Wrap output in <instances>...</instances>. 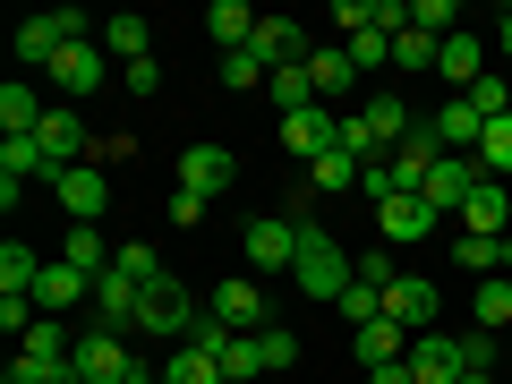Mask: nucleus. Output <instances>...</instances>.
Listing matches in <instances>:
<instances>
[{"label":"nucleus","mask_w":512,"mask_h":384,"mask_svg":"<svg viewBox=\"0 0 512 384\" xmlns=\"http://www.w3.org/2000/svg\"><path fill=\"white\" fill-rule=\"evenodd\" d=\"M291 291H299V299H333V308H342V291H350V248H342L333 231H316V222H299Z\"/></svg>","instance_id":"nucleus-1"},{"label":"nucleus","mask_w":512,"mask_h":384,"mask_svg":"<svg viewBox=\"0 0 512 384\" xmlns=\"http://www.w3.org/2000/svg\"><path fill=\"white\" fill-rule=\"evenodd\" d=\"M35 146H43V163H52V188H60V171H77V163H94V137H86V111L77 103H52L43 111V128H35Z\"/></svg>","instance_id":"nucleus-2"},{"label":"nucleus","mask_w":512,"mask_h":384,"mask_svg":"<svg viewBox=\"0 0 512 384\" xmlns=\"http://www.w3.org/2000/svg\"><path fill=\"white\" fill-rule=\"evenodd\" d=\"M197 308H205V299H188L180 274H154V282H146V308H137V333H154V342H188Z\"/></svg>","instance_id":"nucleus-3"},{"label":"nucleus","mask_w":512,"mask_h":384,"mask_svg":"<svg viewBox=\"0 0 512 384\" xmlns=\"http://www.w3.org/2000/svg\"><path fill=\"white\" fill-rule=\"evenodd\" d=\"M239 248H248V265H256V274H291V265H299V222L256 214L248 231H239Z\"/></svg>","instance_id":"nucleus-4"},{"label":"nucleus","mask_w":512,"mask_h":384,"mask_svg":"<svg viewBox=\"0 0 512 384\" xmlns=\"http://www.w3.org/2000/svg\"><path fill=\"white\" fill-rule=\"evenodd\" d=\"M333 137H342V111H333V103L282 111V154H291V163H316V154H333Z\"/></svg>","instance_id":"nucleus-5"},{"label":"nucleus","mask_w":512,"mask_h":384,"mask_svg":"<svg viewBox=\"0 0 512 384\" xmlns=\"http://www.w3.org/2000/svg\"><path fill=\"white\" fill-rule=\"evenodd\" d=\"M77 376H86V384H128V376H137V359H128V333L86 325V342H77Z\"/></svg>","instance_id":"nucleus-6"},{"label":"nucleus","mask_w":512,"mask_h":384,"mask_svg":"<svg viewBox=\"0 0 512 384\" xmlns=\"http://www.w3.org/2000/svg\"><path fill=\"white\" fill-rule=\"evenodd\" d=\"M436 308H444V291H436L427 274H402L393 291H384V316H393L410 342H419V333H436Z\"/></svg>","instance_id":"nucleus-7"},{"label":"nucleus","mask_w":512,"mask_h":384,"mask_svg":"<svg viewBox=\"0 0 512 384\" xmlns=\"http://www.w3.org/2000/svg\"><path fill=\"white\" fill-rule=\"evenodd\" d=\"M43 77H52L60 94H94V86H111V52H103V35H94V43H69V52H52V69H43Z\"/></svg>","instance_id":"nucleus-8"},{"label":"nucleus","mask_w":512,"mask_h":384,"mask_svg":"<svg viewBox=\"0 0 512 384\" xmlns=\"http://www.w3.org/2000/svg\"><path fill=\"white\" fill-rule=\"evenodd\" d=\"M86 308H94V325H111V333H137V308H146V282L111 265V274L94 282V299H86Z\"/></svg>","instance_id":"nucleus-9"},{"label":"nucleus","mask_w":512,"mask_h":384,"mask_svg":"<svg viewBox=\"0 0 512 384\" xmlns=\"http://www.w3.org/2000/svg\"><path fill=\"white\" fill-rule=\"evenodd\" d=\"M478 180H487V171H478V154H444V163L427 171V205H436V214H461V205L478 197Z\"/></svg>","instance_id":"nucleus-10"},{"label":"nucleus","mask_w":512,"mask_h":384,"mask_svg":"<svg viewBox=\"0 0 512 384\" xmlns=\"http://www.w3.org/2000/svg\"><path fill=\"white\" fill-rule=\"evenodd\" d=\"M205 308H214L231 333H265V282H256V274H231L214 299H205Z\"/></svg>","instance_id":"nucleus-11"},{"label":"nucleus","mask_w":512,"mask_h":384,"mask_svg":"<svg viewBox=\"0 0 512 384\" xmlns=\"http://www.w3.org/2000/svg\"><path fill=\"white\" fill-rule=\"evenodd\" d=\"M231 180H239V163H231L222 146H188V154H180V188H188V197L214 205V197H231Z\"/></svg>","instance_id":"nucleus-12"},{"label":"nucleus","mask_w":512,"mask_h":384,"mask_svg":"<svg viewBox=\"0 0 512 384\" xmlns=\"http://www.w3.org/2000/svg\"><path fill=\"white\" fill-rule=\"evenodd\" d=\"M461 333H419L410 342V384H461Z\"/></svg>","instance_id":"nucleus-13"},{"label":"nucleus","mask_w":512,"mask_h":384,"mask_svg":"<svg viewBox=\"0 0 512 384\" xmlns=\"http://www.w3.org/2000/svg\"><path fill=\"white\" fill-rule=\"evenodd\" d=\"M256 60H265V69H299V60L316 52V35L308 26H291V18H256V43H248Z\"/></svg>","instance_id":"nucleus-14"},{"label":"nucleus","mask_w":512,"mask_h":384,"mask_svg":"<svg viewBox=\"0 0 512 384\" xmlns=\"http://www.w3.org/2000/svg\"><path fill=\"white\" fill-rule=\"evenodd\" d=\"M436 205H427V197H384L376 205V231H384V248H410V239H427V231H436Z\"/></svg>","instance_id":"nucleus-15"},{"label":"nucleus","mask_w":512,"mask_h":384,"mask_svg":"<svg viewBox=\"0 0 512 384\" xmlns=\"http://www.w3.org/2000/svg\"><path fill=\"white\" fill-rule=\"evenodd\" d=\"M444 137V154H478V137H487V111L470 103V94H453V103H436V120H427Z\"/></svg>","instance_id":"nucleus-16"},{"label":"nucleus","mask_w":512,"mask_h":384,"mask_svg":"<svg viewBox=\"0 0 512 384\" xmlns=\"http://www.w3.org/2000/svg\"><path fill=\"white\" fill-rule=\"evenodd\" d=\"M359 120H367V137H376V163H384L393 146H402L410 128H419V120H410V103H402V94H367V103H359Z\"/></svg>","instance_id":"nucleus-17"},{"label":"nucleus","mask_w":512,"mask_h":384,"mask_svg":"<svg viewBox=\"0 0 512 384\" xmlns=\"http://www.w3.org/2000/svg\"><path fill=\"white\" fill-rule=\"evenodd\" d=\"M436 77L470 94L478 77H487V43H478V35H444V43H436Z\"/></svg>","instance_id":"nucleus-18"},{"label":"nucleus","mask_w":512,"mask_h":384,"mask_svg":"<svg viewBox=\"0 0 512 384\" xmlns=\"http://www.w3.org/2000/svg\"><path fill=\"white\" fill-rule=\"evenodd\" d=\"M60 205H69V222H103V205H111V180H103L94 163L60 171Z\"/></svg>","instance_id":"nucleus-19"},{"label":"nucleus","mask_w":512,"mask_h":384,"mask_svg":"<svg viewBox=\"0 0 512 384\" xmlns=\"http://www.w3.org/2000/svg\"><path fill=\"white\" fill-rule=\"evenodd\" d=\"M308 77H316V103H333V111H342V94L359 86V69H350L342 43H316V52H308Z\"/></svg>","instance_id":"nucleus-20"},{"label":"nucleus","mask_w":512,"mask_h":384,"mask_svg":"<svg viewBox=\"0 0 512 384\" xmlns=\"http://www.w3.org/2000/svg\"><path fill=\"white\" fill-rule=\"evenodd\" d=\"M77 299H94V282L77 274V265H60V256H52V265H43V282H35V308L60 316V308H77Z\"/></svg>","instance_id":"nucleus-21"},{"label":"nucleus","mask_w":512,"mask_h":384,"mask_svg":"<svg viewBox=\"0 0 512 384\" xmlns=\"http://www.w3.org/2000/svg\"><path fill=\"white\" fill-rule=\"evenodd\" d=\"M43 111H52V103H43L35 86H18V77H9V86H0V137H35Z\"/></svg>","instance_id":"nucleus-22"},{"label":"nucleus","mask_w":512,"mask_h":384,"mask_svg":"<svg viewBox=\"0 0 512 384\" xmlns=\"http://www.w3.org/2000/svg\"><path fill=\"white\" fill-rule=\"evenodd\" d=\"M350 342H359V367H393V359H410V333L393 325V316H376V325H359Z\"/></svg>","instance_id":"nucleus-23"},{"label":"nucleus","mask_w":512,"mask_h":384,"mask_svg":"<svg viewBox=\"0 0 512 384\" xmlns=\"http://www.w3.org/2000/svg\"><path fill=\"white\" fill-rule=\"evenodd\" d=\"M461 222H470L478 239H504V222H512V197H504V180H478V197L461 205Z\"/></svg>","instance_id":"nucleus-24"},{"label":"nucleus","mask_w":512,"mask_h":384,"mask_svg":"<svg viewBox=\"0 0 512 384\" xmlns=\"http://www.w3.org/2000/svg\"><path fill=\"white\" fill-rule=\"evenodd\" d=\"M35 282H43V256L26 239H9L0 248V299H35Z\"/></svg>","instance_id":"nucleus-25"},{"label":"nucleus","mask_w":512,"mask_h":384,"mask_svg":"<svg viewBox=\"0 0 512 384\" xmlns=\"http://www.w3.org/2000/svg\"><path fill=\"white\" fill-rule=\"evenodd\" d=\"M205 26H214L222 52H248V43H256V9H248V0H214V9H205Z\"/></svg>","instance_id":"nucleus-26"},{"label":"nucleus","mask_w":512,"mask_h":384,"mask_svg":"<svg viewBox=\"0 0 512 384\" xmlns=\"http://www.w3.org/2000/svg\"><path fill=\"white\" fill-rule=\"evenodd\" d=\"M146 35H154V26L137 18V9H120V18H103V52L120 60V69H128V60H154V52H146Z\"/></svg>","instance_id":"nucleus-27"},{"label":"nucleus","mask_w":512,"mask_h":384,"mask_svg":"<svg viewBox=\"0 0 512 384\" xmlns=\"http://www.w3.org/2000/svg\"><path fill=\"white\" fill-rule=\"evenodd\" d=\"M60 265H77L86 282H103V274H111V248H103V231H94V222H77V231H69V248H60Z\"/></svg>","instance_id":"nucleus-28"},{"label":"nucleus","mask_w":512,"mask_h":384,"mask_svg":"<svg viewBox=\"0 0 512 384\" xmlns=\"http://www.w3.org/2000/svg\"><path fill=\"white\" fill-rule=\"evenodd\" d=\"M470 316H478V333H504V325H512V282L487 274V282L470 291Z\"/></svg>","instance_id":"nucleus-29"},{"label":"nucleus","mask_w":512,"mask_h":384,"mask_svg":"<svg viewBox=\"0 0 512 384\" xmlns=\"http://www.w3.org/2000/svg\"><path fill=\"white\" fill-rule=\"evenodd\" d=\"M308 188H316V197H342V188H359V154H342V146L316 154V163H308Z\"/></svg>","instance_id":"nucleus-30"},{"label":"nucleus","mask_w":512,"mask_h":384,"mask_svg":"<svg viewBox=\"0 0 512 384\" xmlns=\"http://www.w3.org/2000/svg\"><path fill=\"white\" fill-rule=\"evenodd\" d=\"M453 265H461V274H478V282H487V274H504V239L461 231V239H453Z\"/></svg>","instance_id":"nucleus-31"},{"label":"nucleus","mask_w":512,"mask_h":384,"mask_svg":"<svg viewBox=\"0 0 512 384\" xmlns=\"http://www.w3.org/2000/svg\"><path fill=\"white\" fill-rule=\"evenodd\" d=\"M214 367H222V384H248V376H265V342H256V333H239V342L222 350Z\"/></svg>","instance_id":"nucleus-32"},{"label":"nucleus","mask_w":512,"mask_h":384,"mask_svg":"<svg viewBox=\"0 0 512 384\" xmlns=\"http://www.w3.org/2000/svg\"><path fill=\"white\" fill-rule=\"evenodd\" d=\"M265 94H274L282 111H308V103H316V77H308V60H299V69H274V77H265Z\"/></svg>","instance_id":"nucleus-33"},{"label":"nucleus","mask_w":512,"mask_h":384,"mask_svg":"<svg viewBox=\"0 0 512 384\" xmlns=\"http://www.w3.org/2000/svg\"><path fill=\"white\" fill-rule=\"evenodd\" d=\"M478 171H487V180H504V171H512V111H504V120H487V137H478Z\"/></svg>","instance_id":"nucleus-34"},{"label":"nucleus","mask_w":512,"mask_h":384,"mask_svg":"<svg viewBox=\"0 0 512 384\" xmlns=\"http://www.w3.org/2000/svg\"><path fill=\"white\" fill-rule=\"evenodd\" d=\"M163 384H222V367L205 359V350H188V342H180V350L163 359Z\"/></svg>","instance_id":"nucleus-35"},{"label":"nucleus","mask_w":512,"mask_h":384,"mask_svg":"<svg viewBox=\"0 0 512 384\" xmlns=\"http://www.w3.org/2000/svg\"><path fill=\"white\" fill-rule=\"evenodd\" d=\"M350 282H359V291H393V282H402L393 274V248H359L350 256Z\"/></svg>","instance_id":"nucleus-36"},{"label":"nucleus","mask_w":512,"mask_h":384,"mask_svg":"<svg viewBox=\"0 0 512 384\" xmlns=\"http://www.w3.org/2000/svg\"><path fill=\"white\" fill-rule=\"evenodd\" d=\"M342 52H350V69H359V77H367V69H393V35H376V26H359Z\"/></svg>","instance_id":"nucleus-37"},{"label":"nucleus","mask_w":512,"mask_h":384,"mask_svg":"<svg viewBox=\"0 0 512 384\" xmlns=\"http://www.w3.org/2000/svg\"><path fill=\"white\" fill-rule=\"evenodd\" d=\"M393 69L427 77V69H436V35H419V26H402V35H393Z\"/></svg>","instance_id":"nucleus-38"},{"label":"nucleus","mask_w":512,"mask_h":384,"mask_svg":"<svg viewBox=\"0 0 512 384\" xmlns=\"http://www.w3.org/2000/svg\"><path fill=\"white\" fill-rule=\"evenodd\" d=\"M26 359H77V342H69V333H60V316H35V333H26Z\"/></svg>","instance_id":"nucleus-39"},{"label":"nucleus","mask_w":512,"mask_h":384,"mask_svg":"<svg viewBox=\"0 0 512 384\" xmlns=\"http://www.w3.org/2000/svg\"><path fill=\"white\" fill-rule=\"evenodd\" d=\"M0 171H18V180H52V163H43L35 137H9V146H0Z\"/></svg>","instance_id":"nucleus-40"},{"label":"nucleus","mask_w":512,"mask_h":384,"mask_svg":"<svg viewBox=\"0 0 512 384\" xmlns=\"http://www.w3.org/2000/svg\"><path fill=\"white\" fill-rule=\"evenodd\" d=\"M231 342H239V333L222 325L214 308H197V325H188V350H205V359H222V350H231Z\"/></svg>","instance_id":"nucleus-41"},{"label":"nucleus","mask_w":512,"mask_h":384,"mask_svg":"<svg viewBox=\"0 0 512 384\" xmlns=\"http://www.w3.org/2000/svg\"><path fill=\"white\" fill-rule=\"evenodd\" d=\"M265 77H274V69H265L256 52H222V86H239V94H248V86H265Z\"/></svg>","instance_id":"nucleus-42"},{"label":"nucleus","mask_w":512,"mask_h":384,"mask_svg":"<svg viewBox=\"0 0 512 384\" xmlns=\"http://www.w3.org/2000/svg\"><path fill=\"white\" fill-rule=\"evenodd\" d=\"M470 103L487 111V120H504V111H512V86H504V69H487V77H478V86H470Z\"/></svg>","instance_id":"nucleus-43"},{"label":"nucleus","mask_w":512,"mask_h":384,"mask_svg":"<svg viewBox=\"0 0 512 384\" xmlns=\"http://www.w3.org/2000/svg\"><path fill=\"white\" fill-rule=\"evenodd\" d=\"M111 265H120V274H137V282H154V274H171L163 256H154V248H146V239H128V248H120V256H111Z\"/></svg>","instance_id":"nucleus-44"},{"label":"nucleus","mask_w":512,"mask_h":384,"mask_svg":"<svg viewBox=\"0 0 512 384\" xmlns=\"http://www.w3.org/2000/svg\"><path fill=\"white\" fill-rule=\"evenodd\" d=\"M256 342H265V367H299V333L291 325H265Z\"/></svg>","instance_id":"nucleus-45"},{"label":"nucleus","mask_w":512,"mask_h":384,"mask_svg":"<svg viewBox=\"0 0 512 384\" xmlns=\"http://www.w3.org/2000/svg\"><path fill=\"white\" fill-rule=\"evenodd\" d=\"M461 367H470V376H495V333H461Z\"/></svg>","instance_id":"nucleus-46"},{"label":"nucleus","mask_w":512,"mask_h":384,"mask_svg":"<svg viewBox=\"0 0 512 384\" xmlns=\"http://www.w3.org/2000/svg\"><path fill=\"white\" fill-rule=\"evenodd\" d=\"M120 86H128V94H163V69H154V60H128Z\"/></svg>","instance_id":"nucleus-47"},{"label":"nucleus","mask_w":512,"mask_h":384,"mask_svg":"<svg viewBox=\"0 0 512 384\" xmlns=\"http://www.w3.org/2000/svg\"><path fill=\"white\" fill-rule=\"evenodd\" d=\"M367 9H376V0H342V9H333V26H342V43L359 35V26H367Z\"/></svg>","instance_id":"nucleus-48"},{"label":"nucleus","mask_w":512,"mask_h":384,"mask_svg":"<svg viewBox=\"0 0 512 384\" xmlns=\"http://www.w3.org/2000/svg\"><path fill=\"white\" fill-rule=\"evenodd\" d=\"M171 222H180V231H188V222H205V197H188V188H171Z\"/></svg>","instance_id":"nucleus-49"},{"label":"nucleus","mask_w":512,"mask_h":384,"mask_svg":"<svg viewBox=\"0 0 512 384\" xmlns=\"http://www.w3.org/2000/svg\"><path fill=\"white\" fill-rule=\"evenodd\" d=\"M367 384H410V359H393V367H367Z\"/></svg>","instance_id":"nucleus-50"},{"label":"nucleus","mask_w":512,"mask_h":384,"mask_svg":"<svg viewBox=\"0 0 512 384\" xmlns=\"http://www.w3.org/2000/svg\"><path fill=\"white\" fill-rule=\"evenodd\" d=\"M495 52L512 60V9H504V18H495Z\"/></svg>","instance_id":"nucleus-51"},{"label":"nucleus","mask_w":512,"mask_h":384,"mask_svg":"<svg viewBox=\"0 0 512 384\" xmlns=\"http://www.w3.org/2000/svg\"><path fill=\"white\" fill-rule=\"evenodd\" d=\"M461 384H495V376H461Z\"/></svg>","instance_id":"nucleus-52"}]
</instances>
